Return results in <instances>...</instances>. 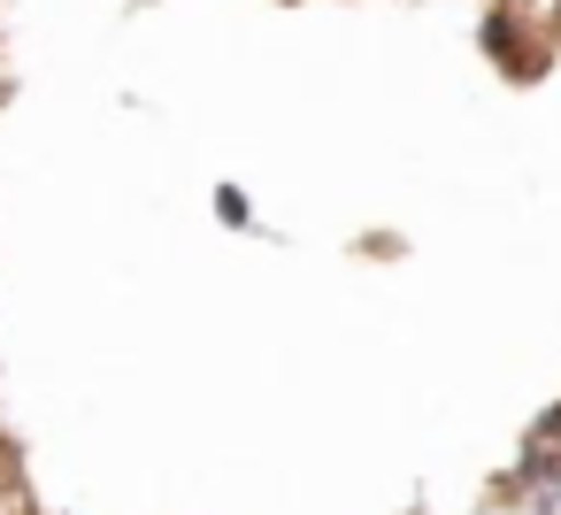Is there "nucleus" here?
<instances>
[]
</instances>
